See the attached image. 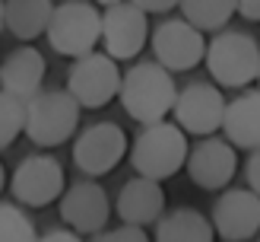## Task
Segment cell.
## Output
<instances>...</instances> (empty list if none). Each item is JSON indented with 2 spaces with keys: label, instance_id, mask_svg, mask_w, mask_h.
Here are the masks:
<instances>
[{
  "label": "cell",
  "instance_id": "6da1fadb",
  "mask_svg": "<svg viewBox=\"0 0 260 242\" xmlns=\"http://www.w3.org/2000/svg\"><path fill=\"white\" fill-rule=\"evenodd\" d=\"M175 96H178V83L172 70H165L159 61H137L121 76L118 102L130 121L152 124V121H165L172 115Z\"/></svg>",
  "mask_w": 260,
  "mask_h": 242
},
{
  "label": "cell",
  "instance_id": "4fadbf2b",
  "mask_svg": "<svg viewBox=\"0 0 260 242\" xmlns=\"http://www.w3.org/2000/svg\"><path fill=\"white\" fill-rule=\"evenodd\" d=\"M216 239L222 242H248L260 233V195L244 188H222L210 210Z\"/></svg>",
  "mask_w": 260,
  "mask_h": 242
},
{
  "label": "cell",
  "instance_id": "7a4b0ae2",
  "mask_svg": "<svg viewBox=\"0 0 260 242\" xmlns=\"http://www.w3.org/2000/svg\"><path fill=\"white\" fill-rule=\"evenodd\" d=\"M187 153H190V144H187V134L181 131L175 121H152V124H143L140 134L130 140V166L134 172L143 175V178H172L184 169L187 163Z\"/></svg>",
  "mask_w": 260,
  "mask_h": 242
},
{
  "label": "cell",
  "instance_id": "30bf717a",
  "mask_svg": "<svg viewBox=\"0 0 260 242\" xmlns=\"http://www.w3.org/2000/svg\"><path fill=\"white\" fill-rule=\"evenodd\" d=\"M149 48H152V61H159L165 70L184 73L203 64L206 35L197 25H190L184 16H172L149 32Z\"/></svg>",
  "mask_w": 260,
  "mask_h": 242
},
{
  "label": "cell",
  "instance_id": "4316f807",
  "mask_svg": "<svg viewBox=\"0 0 260 242\" xmlns=\"http://www.w3.org/2000/svg\"><path fill=\"white\" fill-rule=\"evenodd\" d=\"M235 13L248 22H260V0H235Z\"/></svg>",
  "mask_w": 260,
  "mask_h": 242
},
{
  "label": "cell",
  "instance_id": "5b68a950",
  "mask_svg": "<svg viewBox=\"0 0 260 242\" xmlns=\"http://www.w3.org/2000/svg\"><path fill=\"white\" fill-rule=\"evenodd\" d=\"M48 45L63 58H83L102 45V10L92 0H63L48 22Z\"/></svg>",
  "mask_w": 260,
  "mask_h": 242
},
{
  "label": "cell",
  "instance_id": "44dd1931",
  "mask_svg": "<svg viewBox=\"0 0 260 242\" xmlns=\"http://www.w3.org/2000/svg\"><path fill=\"white\" fill-rule=\"evenodd\" d=\"M38 226L22 204L0 201V242H35Z\"/></svg>",
  "mask_w": 260,
  "mask_h": 242
},
{
  "label": "cell",
  "instance_id": "277c9868",
  "mask_svg": "<svg viewBox=\"0 0 260 242\" xmlns=\"http://www.w3.org/2000/svg\"><path fill=\"white\" fill-rule=\"evenodd\" d=\"M80 131V102L67 89H42L25 102L22 134L38 150H54Z\"/></svg>",
  "mask_w": 260,
  "mask_h": 242
},
{
  "label": "cell",
  "instance_id": "603a6c76",
  "mask_svg": "<svg viewBox=\"0 0 260 242\" xmlns=\"http://www.w3.org/2000/svg\"><path fill=\"white\" fill-rule=\"evenodd\" d=\"M89 242H152L146 226H130V223H121L118 229H102L95 233Z\"/></svg>",
  "mask_w": 260,
  "mask_h": 242
},
{
  "label": "cell",
  "instance_id": "3957f363",
  "mask_svg": "<svg viewBox=\"0 0 260 242\" xmlns=\"http://www.w3.org/2000/svg\"><path fill=\"white\" fill-rule=\"evenodd\" d=\"M206 70L219 89H248L260 76V42L244 29H219L206 42Z\"/></svg>",
  "mask_w": 260,
  "mask_h": 242
},
{
  "label": "cell",
  "instance_id": "2e32d148",
  "mask_svg": "<svg viewBox=\"0 0 260 242\" xmlns=\"http://www.w3.org/2000/svg\"><path fill=\"white\" fill-rule=\"evenodd\" d=\"M114 213L121 217V223L130 226H155L159 217L165 213V188L155 178H130L121 185L118 198H114Z\"/></svg>",
  "mask_w": 260,
  "mask_h": 242
},
{
  "label": "cell",
  "instance_id": "52a82bcc",
  "mask_svg": "<svg viewBox=\"0 0 260 242\" xmlns=\"http://www.w3.org/2000/svg\"><path fill=\"white\" fill-rule=\"evenodd\" d=\"M121 67L105 51H89L83 58H73L67 67V93L80 102V109H105L121 93Z\"/></svg>",
  "mask_w": 260,
  "mask_h": 242
},
{
  "label": "cell",
  "instance_id": "8992f818",
  "mask_svg": "<svg viewBox=\"0 0 260 242\" xmlns=\"http://www.w3.org/2000/svg\"><path fill=\"white\" fill-rule=\"evenodd\" d=\"M127 150H130V140L118 121H92L83 131H76L70 159L86 178H102L124 163Z\"/></svg>",
  "mask_w": 260,
  "mask_h": 242
},
{
  "label": "cell",
  "instance_id": "9a60e30c",
  "mask_svg": "<svg viewBox=\"0 0 260 242\" xmlns=\"http://www.w3.org/2000/svg\"><path fill=\"white\" fill-rule=\"evenodd\" d=\"M45 76H48V61L38 48L32 45H19L0 61V89L10 96H16L22 102H29L35 93L45 89Z\"/></svg>",
  "mask_w": 260,
  "mask_h": 242
},
{
  "label": "cell",
  "instance_id": "8fae6325",
  "mask_svg": "<svg viewBox=\"0 0 260 242\" xmlns=\"http://www.w3.org/2000/svg\"><path fill=\"white\" fill-rule=\"evenodd\" d=\"M57 213L67 229L80 236H95L108 226L111 198L105 185H99L95 178H80V182L63 188V195L57 201Z\"/></svg>",
  "mask_w": 260,
  "mask_h": 242
},
{
  "label": "cell",
  "instance_id": "7c38bea8",
  "mask_svg": "<svg viewBox=\"0 0 260 242\" xmlns=\"http://www.w3.org/2000/svg\"><path fill=\"white\" fill-rule=\"evenodd\" d=\"M149 45V13L121 0L102 10V48L114 61H134Z\"/></svg>",
  "mask_w": 260,
  "mask_h": 242
},
{
  "label": "cell",
  "instance_id": "f546056e",
  "mask_svg": "<svg viewBox=\"0 0 260 242\" xmlns=\"http://www.w3.org/2000/svg\"><path fill=\"white\" fill-rule=\"evenodd\" d=\"M7 25H4V0H0V32H4Z\"/></svg>",
  "mask_w": 260,
  "mask_h": 242
},
{
  "label": "cell",
  "instance_id": "d6986e66",
  "mask_svg": "<svg viewBox=\"0 0 260 242\" xmlns=\"http://www.w3.org/2000/svg\"><path fill=\"white\" fill-rule=\"evenodd\" d=\"M54 0H4V25L19 42H35L48 32Z\"/></svg>",
  "mask_w": 260,
  "mask_h": 242
},
{
  "label": "cell",
  "instance_id": "e0dca14e",
  "mask_svg": "<svg viewBox=\"0 0 260 242\" xmlns=\"http://www.w3.org/2000/svg\"><path fill=\"white\" fill-rule=\"evenodd\" d=\"M222 137L235 150H260V89L248 86L225 102V118H222Z\"/></svg>",
  "mask_w": 260,
  "mask_h": 242
},
{
  "label": "cell",
  "instance_id": "484cf974",
  "mask_svg": "<svg viewBox=\"0 0 260 242\" xmlns=\"http://www.w3.org/2000/svg\"><path fill=\"white\" fill-rule=\"evenodd\" d=\"M130 4H137L143 13H168V10H175L181 0H130Z\"/></svg>",
  "mask_w": 260,
  "mask_h": 242
},
{
  "label": "cell",
  "instance_id": "83f0119b",
  "mask_svg": "<svg viewBox=\"0 0 260 242\" xmlns=\"http://www.w3.org/2000/svg\"><path fill=\"white\" fill-rule=\"evenodd\" d=\"M7 185H10V175H7V169H4V163H0V195H4Z\"/></svg>",
  "mask_w": 260,
  "mask_h": 242
},
{
  "label": "cell",
  "instance_id": "d4e9b609",
  "mask_svg": "<svg viewBox=\"0 0 260 242\" xmlns=\"http://www.w3.org/2000/svg\"><path fill=\"white\" fill-rule=\"evenodd\" d=\"M35 242H83V236L63 226V229H48V233H38Z\"/></svg>",
  "mask_w": 260,
  "mask_h": 242
},
{
  "label": "cell",
  "instance_id": "ac0fdd59",
  "mask_svg": "<svg viewBox=\"0 0 260 242\" xmlns=\"http://www.w3.org/2000/svg\"><path fill=\"white\" fill-rule=\"evenodd\" d=\"M155 242H216L213 220L197 207L165 210L155 223Z\"/></svg>",
  "mask_w": 260,
  "mask_h": 242
},
{
  "label": "cell",
  "instance_id": "4dcf8cb0",
  "mask_svg": "<svg viewBox=\"0 0 260 242\" xmlns=\"http://www.w3.org/2000/svg\"><path fill=\"white\" fill-rule=\"evenodd\" d=\"M257 89H260V76H257Z\"/></svg>",
  "mask_w": 260,
  "mask_h": 242
},
{
  "label": "cell",
  "instance_id": "5bb4252c",
  "mask_svg": "<svg viewBox=\"0 0 260 242\" xmlns=\"http://www.w3.org/2000/svg\"><path fill=\"white\" fill-rule=\"evenodd\" d=\"M184 169L190 175V182L203 191H222L232 185V178L238 172V150L229 144L225 137L210 134L200 137L190 147Z\"/></svg>",
  "mask_w": 260,
  "mask_h": 242
},
{
  "label": "cell",
  "instance_id": "cb8c5ba5",
  "mask_svg": "<svg viewBox=\"0 0 260 242\" xmlns=\"http://www.w3.org/2000/svg\"><path fill=\"white\" fill-rule=\"evenodd\" d=\"M244 182L254 195H260V150H251L248 163H244Z\"/></svg>",
  "mask_w": 260,
  "mask_h": 242
},
{
  "label": "cell",
  "instance_id": "9c48e42d",
  "mask_svg": "<svg viewBox=\"0 0 260 242\" xmlns=\"http://www.w3.org/2000/svg\"><path fill=\"white\" fill-rule=\"evenodd\" d=\"M63 188H67V175H63L57 156H51V153H32V156L19 159V166L10 175V195L22 207L57 204Z\"/></svg>",
  "mask_w": 260,
  "mask_h": 242
},
{
  "label": "cell",
  "instance_id": "f1b7e54d",
  "mask_svg": "<svg viewBox=\"0 0 260 242\" xmlns=\"http://www.w3.org/2000/svg\"><path fill=\"white\" fill-rule=\"evenodd\" d=\"M92 4H99V7H111V4H121V0H92Z\"/></svg>",
  "mask_w": 260,
  "mask_h": 242
},
{
  "label": "cell",
  "instance_id": "7402d4cb",
  "mask_svg": "<svg viewBox=\"0 0 260 242\" xmlns=\"http://www.w3.org/2000/svg\"><path fill=\"white\" fill-rule=\"evenodd\" d=\"M25 124V102L0 89V153L16 144Z\"/></svg>",
  "mask_w": 260,
  "mask_h": 242
},
{
  "label": "cell",
  "instance_id": "ba28073f",
  "mask_svg": "<svg viewBox=\"0 0 260 242\" xmlns=\"http://www.w3.org/2000/svg\"><path fill=\"white\" fill-rule=\"evenodd\" d=\"M225 102L229 99L213 80H190L175 96L172 121L184 134H193V137L219 134L222 131V118H225Z\"/></svg>",
  "mask_w": 260,
  "mask_h": 242
},
{
  "label": "cell",
  "instance_id": "1f68e13d",
  "mask_svg": "<svg viewBox=\"0 0 260 242\" xmlns=\"http://www.w3.org/2000/svg\"><path fill=\"white\" fill-rule=\"evenodd\" d=\"M257 242H260V233H257Z\"/></svg>",
  "mask_w": 260,
  "mask_h": 242
},
{
  "label": "cell",
  "instance_id": "ffe728a7",
  "mask_svg": "<svg viewBox=\"0 0 260 242\" xmlns=\"http://www.w3.org/2000/svg\"><path fill=\"white\" fill-rule=\"evenodd\" d=\"M181 16L190 25L206 35V32H219L225 29L229 19L235 16V0H181Z\"/></svg>",
  "mask_w": 260,
  "mask_h": 242
}]
</instances>
